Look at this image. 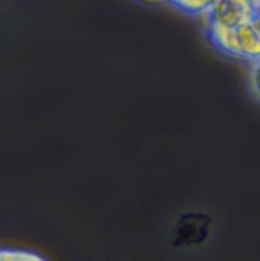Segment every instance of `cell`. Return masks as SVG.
<instances>
[{
  "mask_svg": "<svg viewBox=\"0 0 260 261\" xmlns=\"http://www.w3.org/2000/svg\"><path fill=\"white\" fill-rule=\"evenodd\" d=\"M201 14L211 38L255 22L256 10L247 0H216Z\"/></svg>",
  "mask_w": 260,
  "mask_h": 261,
  "instance_id": "1",
  "label": "cell"
},
{
  "mask_svg": "<svg viewBox=\"0 0 260 261\" xmlns=\"http://www.w3.org/2000/svg\"><path fill=\"white\" fill-rule=\"evenodd\" d=\"M249 74H247V83H249L250 93L260 103V58L249 64Z\"/></svg>",
  "mask_w": 260,
  "mask_h": 261,
  "instance_id": "2",
  "label": "cell"
},
{
  "mask_svg": "<svg viewBox=\"0 0 260 261\" xmlns=\"http://www.w3.org/2000/svg\"><path fill=\"white\" fill-rule=\"evenodd\" d=\"M3 261H43L40 256L31 252L3 251Z\"/></svg>",
  "mask_w": 260,
  "mask_h": 261,
  "instance_id": "3",
  "label": "cell"
}]
</instances>
